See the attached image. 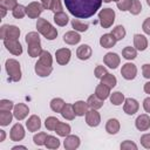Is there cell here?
I'll use <instances>...</instances> for the list:
<instances>
[{
    "label": "cell",
    "mask_w": 150,
    "mask_h": 150,
    "mask_svg": "<svg viewBox=\"0 0 150 150\" xmlns=\"http://www.w3.org/2000/svg\"><path fill=\"white\" fill-rule=\"evenodd\" d=\"M68 12L77 19H88L100 8L103 0H63Z\"/></svg>",
    "instance_id": "6da1fadb"
},
{
    "label": "cell",
    "mask_w": 150,
    "mask_h": 150,
    "mask_svg": "<svg viewBox=\"0 0 150 150\" xmlns=\"http://www.w3.org/2000/svg\"><path fill=\"white\" fill-rule=\"evenodd\" d=\"M26 43H27V52L28 55L30 57H38L40 56V54L42 53V48H41V40H40V35L38 32H29L28 34H26Z\"/></svg>",
    "instance_id": "7a4b0ae2"
},
{
    "label": "cell",
    "mask_w": 150,
    "mask_h": 150,
    "mask_svg": "<svg viewBox=\"0 0 150 150\" xmlns=\"http://www.w3.org/2000/svg\"><path fill=\"white\" fill-rule=\"evenodd\" d=\"M36 28H38V32L41 35H43L47 40H54L57 36L56 28H54V26L49 21H47L46 19H43V18H39L38 19V21H36Z\"/></svg>",
    "instance_id": "3957f363"
},
{
    "label": "cell",
    "mask_w": 150,
    "mask_h": 150,
    "mask_svg": "<svg viewBox=\"0 0 150 150\" xmlns=\"http://www.w3.org/2000/svg\"><path fill=\"white\" fill-rule=\"evenodd\" d=\"M5 68L8 75V81L9 82H19L21 80V67L18 60L15 59H8L6 60Z\"/></svg>",
    "instance_id": "277c9868"
},
{
    "label": "cell",
    "mask_w": 150,
    "mask_h": 150,
    "mask_svg": "<svg viewBox=\"0 0 150 150\" xmlns=\"http://www.w3.org/2000/svg\"><path fill=\"white\" fill-rule=\"evenodd\" d=\"M98 21L103 28H109L115 21V12L112 8H103L98 12Z\"/></svg>",
    "instance_id": "5b68a950"
},
{
    "label": "cell",
    "mask_w": 150,
    "mask_h": 150,
    "mask_svg": "<svg viewBox=\"0 0 150 150\" xmlns=\"http://www.w3.org/2000/svg\"><path fill=\"white\" fill-rule=\"evenodd\" d=\"M20 29L14 25H2L0 28V38L2 40L6 39H19Z\"/></svg>",
    "instance_id": "8992f818"
},
{
    "label": "cell",
    "mask_w": 150,
    "mask_h": 150,
    "mask_svg": "<svg viewBox=\"0 0 150 150\" xmlns=\"http://www.w3.org/2000/svg\"><path fill=\"white\" fill-rule=\"evenodd\" d=\"M42 12H43V7H42L41 2L33 1L26 6V13H27L28 18H30V19H39V16L41 15Z\"/></svg>",
    "instance_id": "52a82bcc"
},
{
    "label": "cell",
    "mask_w": 150,
    "mask_h": 150,
    "mask_svg": "<svg viewBox=\"0 0 150 150\" xmlns=\"http://www.w3.org/2000/svg\"><path fill=\"white\" fill-rule=\"evenodd\" d=\"M121 75L123 79L128 80V81H131L136 77L137 75V67L136 64L131 63V62H127L122 66V69H121Z\"/></svg>",
    "instance_id": "ba28073f"
},
{
    "label": "cell",
    "mask_w": 150,
    "mask_h": 150,
    "mask_svg": "<svg viewBox=\"0 0 150 150\" xmlns=\"http://www.w3.org/2000/svg\"><path fill=\"white\" fill-rule=\"evenodd\" d=\"M4 45H5L6 49L9 53H12L13 55L18 56V55L22 54V46L16 39H6V40H4Z\"/></svg>",
    "instance_id": "9c48e42d"
},
{
    "label": "cell",
    "mask_w": 150,
    "mask_h": 150,
    "mask_svg": "<svg viewBox=\"0 0 150 150\" xmlns=\"http://www.w3.org/2000/svg\"><path fill=\"white\" fill-rule=\"evenodd\" d=\"M70 57H71V52L68 48H60L55 52V59L60 66H66L70 61Z\"/></svg>",
    "instance_id": "30bf717a"
},
{
    "label": "cell",
    "mask_w": 150,
    "mask_h": 150,
    "mask_svg": "<svg viewBox=\"0 0 150 150\" xmlns=\"http://www.w3.org/2000/svg\"><path fill=\"white\" fill-rule=\"evenodd\" d=\"M138 109H139V103L137 102V100L131 98V97H128V98L124 100L123 110L127 115H134L138 111Z\"/></svg>",
    "instance_id": "8fae6325"
},
{
    "label": "cell",
    "mask_w": 150,
    "mask_h": 150,
    "mask_svg": "<svg viewBox=\"0 0 150 150\" xmlns=\"http://www.w3.org/2000/svg\"><path fill=\"white\" fill-rule=\"evenodd\" d=\"M25 128L21 123H15L12 129H11V132H9V137L13 142H19L21 139H23L25 137Z\"/></svg>",
    "instance_id": "7c38bea8"
},
{
    "label": "cell",
    "mask_w": 150,
    "mask_h": 150,
    "mask_svg": "<svg viewBox=\"0 0 150 150\" xmlns=\"http://www.w3.org/2000/svg\"><path fill=\"white\" fill-rule=\"evenodd\" d=\"M103 62H104V64L108 66L109 68L116 69V68L120 66L121 59H120L118 54L112 53V52H109V53H107V54L103 56Z\"/></svg>",
    "instance_id": "4fadbf2b"
},
{
    "label": "cell",
    "mask_w": 150,
    "mask_h": 150,
    "mask_svg": "<svg viewBox=\"0 0 150 150\" xmlns=\"http://www.w3.org/2000/svg\"><path fill=\"white\" fill-rule=\"evenodd\" d=\"M86 123L89 127H97L101 123V115L96 109H90L86 114Z\"/></svg>",
    "instance_id": "5bb4252c"
},
{
    "label": "cell",
    "mask_w": 150,
    "mask_h": 150,
    "mask_svg": "<svg viewBox=\"0 0 150 150\" xmlns=\"http://www.w3.org/2000/svg\"><path fill=\"white\" fill-rule=\"evenodd\" d=\"M28 112H29V108H28V105H26L25 103H18V104H15L14 108H13V115H14V117H15L18 121L25 120V118L27 117Z\"/></svg>",
    "instance_id": "9a60e30c"
},
{
    "label": "cell",
    "mask_w": 150,
    "mask_h": 150,
    "mask_svg": "<svg viewBox=\"0 0 150 150\" xmlns=\"http://www.w3.org/2000/svg\"><path fill=\"white\" fill-rule=\"evenodd\" d=\"M81 144V141H80V137L76 136V135H68L64 137V141H63V146L66 150H75L80 146Z\"/></svg>",
    "instance_id": "2e32d148"
},
{
    "label": "cell",
    "mask_w": 150,
    "mask_h": 150,
    "mask_svg": "<svg viewBox=\"0 0 150 150\" xmlns=\"http://www.w3.org/2000/svg\"><path fill=\"white\" fill-rule=\"evenodd\" d=\"M135 125L137 128V130L139 131H146L150 129V116L148 114H142L139 115L136 121H135Z\"/></svg>",
    "instance_id": "e0dca14e"
},
{
    "label": "cell",
    "mask_w": 150,
    "mask_h": 150,
    "mask_svg": "<svg viewBox=\"0 0 150 150\" xmlns=\"http://www.w3.org/2000/svg\"><path fill=\"white\" fill-rule=\"evenodd\" d=\"M91 54H93L91 47L88 46V45H81V46L77 47V49H76V56H77V59H80V60H82V61L90 59Z\"/></svg>",
    "instance_id": "ac0fdd59"
},
{
    "label": "cell",
    "mask_w": 150,
    "mask_h": 150,
    "mask_svg": "<svg viewBox=\"0 0 150 150\" xmlns=\"http://www.w3.org/2000/svg\"><path fill=\"white\" fill-rule=\"evenodd\" d=\"M26 128L28 129V131H38L40 128H41V120L38 115H32L27 122H26Z\"/></svg>",
    "instance_id": "d6986e66"
},
{
    "label": "cell",
    "mask_w": 150,
    "mask_h": 150,
    "mask_svg": "<svg viewBox=\"0 0 150 150\" xmlns=\"http://www.w3.org/2000/svg\"><path fill=\"white\" fill-rule=\"evenodd\" d=\"M134 46L137 50L143 52L148 48V39L142 34H135L134 35Z\"/></svg>",
    "instance_id": "ffe728a7"
},
{
    "label": "cell",
    "mask_w": 150,
    "mask_h": 150,
    "mask_svg": "<svg viewBox=\"0 0 150 150\" xmlns=\"http://www.w3.org/2000/svg\"><path fill=\"white\" fill-rule=\"evenodd\" d=\"M117 40L115 39V36L111 34V33H107V34H103L101 38H100V45L103 47V48H111L116 45Z\"/></svg>",
    "instance_id": "44dd1931"
},
{
    "label": "cell",
    "mask_w": 150,
    "mask_h": 150,
    "mask_svg": "<svg viewBox=\"0 0 150 150\" xmlns=\"http://www.w3.org/2000/svg\"><path fill=\"white\" fill-rule=\"evenodd\" d=\"M63 41L67 45H77L81 41V36L76 30H69L63 35Z\"/></svg>",
    "instance_id": "7402d4cb"
},
{
    "label": "cell",
    "mask_w": 150,
    "mask_h": 150,
    "mask_svg": "<svg viewBox=\"0 0 150 150\" xmlns=\"http://www.w3.org/2000/svg\"><path fill=\"white\" fill-rule=\"evenodd\" d=\"M34 70H35V73H36L39 76H41V77H47V76H49V75L52 74V71H53V67L45 66V64H42L41 62L38 61V62L35 63Z\"/></svg>",
    "instance_id": "603a6c76"
},
{
    "label": "cell",
    "mask_w": 150,
    "mask_h": 150,
    "mask_svg": "<svg viewBox=\"0 0 150 150\" xmlns=\"http://www.w3.org/2000/svg\"><path fill=\"white\" fill-rule=\"evenodd\" d=\"M120 128H121L120 122L116 118H109L105 123V131L109 135H116L120 131Z\"/></svg>",
    "instance_id": "cb8c5ba5"
},
{
    "label": "cell",
    "mask_w": 150,
    "mask_h": 150,
    "mask_svg": "<svg viewBox=\"0 0 150 150\" xmlns=\"http://www.w3.org/2000/svg\"><path fill=\"white\" fill-rule=\"evenodd\" d=\"M74 111L76 114V116H86L87 111H88V102H84V101H76L74 104Z\"/></svg>",
    "instance_id": "d4e9b609"
},
{
    "label": "cell",
    "mask_w": 150,
    "mask_h": 150,
    "mask_svg": "<svg viewBox=\"0 0 150 150\" xmlns=\"http://www.w3.org/2000/svg\"><path fill=\"white\" fill-rule=\"evenodd\" d=\"M95 95H96L97 97L102 98V100H105V98H108V97L110 96V88L107 87V86L103 84V83H100V84H97L96 88H95Z\"/></svg>",
    "instance_id": "484cf974"
},
{
    "label": "cell",
    "mask_w": 150,
    "mask_h": 150,
    "mask_svg": "<svg viewBox=\"0 0 150 150\" xmlns=\"http://www.w3.org/2000/svg\"><path fill=\"white\" fill-rule=\"evenodd\" d=\"M60 114H61V116H62L64 120H68V121H73V120L75 118V116H76V114H75V111H74L73 104H68V103L64 104V107L62 108V110H61Z\"/></svg>",
    "instance_id": "4316f807"
},
{
    "label": "cell",
    "mask_w": 150,
    "mask_h": 150,
    "mask_svg": "<svg viewBox=\"0 0 150 150\" xmlns=\"http://www.w3.org/2000/svg\"><path fill=\"white\" fill-rule=\"evenodd\" d=\"M87 102H88V105H89L90 109H96V110H97V109H100V108L103 107L104 100H102V98L97 97L95 94H93V95H90V96L88 97Z\"/></svg>",
    "instance_id": "83f0119b"
},
{
    "label": "cell",
    "mask_w": 150,
    "mask_h": 150,
    "mask_svg": "<svg viewBox=\"0 0 150 150\" xmlns=\"http://www.w3.org/2000/svg\"><path fill=\"white\" fill-rule=\"evenodd\" d=\"M55 131L59 136L61 137H66L68 135H70V131H71V128L68 123H63V122H59V124L56 125L55 128Z\"/></svg>",
    "instance_id": "f1b7e54d"
},
{
    "label": "cell",
    "mask_w": 150,
    "mask_h": 150,
    "mask_svg": "<svg viewBox=\"0 0 150 150\" xmlns=\"http://www.w3.org/2000/svg\"><path fill=\"white\" fill-rule=\"evenodd\" d=\"M54 22L60 26L63 27L69 22V18L64 12H59V13H54Z\"/></svg>",
    "instance_id": "f546056e"
},
{
    "label": "cell",
    "mask_w": 150,
    "mask_h": 150,
    "mask_svg": "<svg viewBox=\"0 0 150 150\" xmlns=\"http://www.w3.org/2000/svg\"><path fill=\"white\" fill-rule=\"evenodd\" d=\"M13 117H14L13 112L7 111V110H0V124L2 127L9 125V123L13 120Z\"/></svg>",
    "instance_id": "4dcf8cb0"
},
{
    "label": "cell",
    "mask_w": 150,
    "mask_h": 150,
    "mask_svg": "<svg viewBox=\"0 0 150 150\" xmlns=\"http://www.w3.org/2000/svg\"><path fill=\"white\" fill-rule=\"evenodd\" d=\"M64 101L62 100V98H60V97H55V98H53L52 101H50V103H49V105H50V109L54 111V112H61V110H62V108L64 107Z\"/></svg>",
    "instance_id": "1f68e13d"
},
{
    "label": "cell",
    "mask_w": 150,
    "mask_h": 150,
    "mask_svg": "<svg viewBox=\"0 0 150 150\" xmlns=\"http://www.w3.org/2000/svg\"><path fill=\"white\" fill-rule=\"evenodd\" d=\"M122 56L125 60H134L137 56V49L135 47H130V46L124 47L122 50Z\"/></svg>",
    "instance_id": "d6a6232c"
},
{
    "label": "cell",
    "mask_w": 150,
    "mask_h": 150,
    "mask_svg": "<svg viewBox=\"0 0 150 150\" xmlns=\"http://www.w3.org/2000/svg\"><path fill=\"white\" fill-rule=\"evenodd\" d=\"M101 83H103V84H105L107 87H109L110 89H112V88L116 86V83H117V79H116L112 74L107 73V74L101 79Z\"/></svg>",
    "instance_id": "836d02e7"
},
{
    "label": "cell",
    "mask_w": 150,
    "mask_h": 150,
    "mask_svg": "<svg viewBox=\"0 0 150 150\" xmlns=\"http://www.w3.org/2000/svg\"><path fill=\"white\" fill-rule=\"evenodd\" d=\"M38 61L41 62L42 64L49 66V67H52V64H53V57H52V55H50V53L48 50H42V53L40 54Z\"/></svg>",
    "instance_id": "e575fe53"
},
{
    "label": "cell",
    "mask_w": 150,
    "mask_h": 150,
    "mask_svg": "<svg viewBox=\"0 0 150 150\" xmlns=\"http://www.w3.org/2000/svg\"><path fill=\"white\" fill-rule=\"evenodd\" d=\"M111 34L115 36V39H116L117 41H120V40H123V39L125 38L127 32H125V28H124L122 25H118V26H116L115 28H112Z\"/></svg>",
    "instance_id": "d590c367"
},
{
    "label": "cell",
    "mask_w": 150,
    "mask_h": 150,
    "mask_svg": "<svg viewBox=\"0 0 150 150\" xmlns=\"http://www.w3.org/2000/svg\"><path fill=\"white\" fill-rule=\"evenodd\" d=\"M110 102L114 104V105H121L123 102H124V95L121 93V91H114L112 94H110Z\"/></svg>",
    "instance_id": "8d00e7d4"
},
{
    "label": "cell",
    "mask_w": 150,
    "mask_h": 150,
    "mask_svg": "<svg viewBox=\"0 0 150 150\" xmlns=\"http://www.w3.org/2000/svg\"><path fill=\"white\" fill-rule=\"evenodd\" d=\"M46 148L47 149H57L60 146V139L55 136H49L47 137V141H46Z\"/></svg>",
    "instance_id": "74e56055"
},
{
    "label": "cell",
    "mask_w": 150,
    "mask_h": 150,
    "mask_svg": "<svg viewBox=\"0 0 150 150\" xmlns=\"http://www.w3.org/2000/svg\"><path fill=\"white\" fill-rule=\"evenodd\" d=\"M71 27L76 32H87L89 26H88V23H84V22H81L77 19H74V20H71Z\"/></svg>",
    "instance_id": "f35d334b"
},
{
    "label": "cell",
    "mask_w": 150,
    "mask_h": 150,
    "mask_svg": "<svg viewBox=\"0 0 150 150\" xmlns=\"http://www.w3.org/2000/svg\"><path fill=\"white\" fill-rule=\"evenodd\" d=\"M59 122H60V121H59L56 117L49 116V117H47L46 121H45V127L47 128V130L53 131V130H55V128H56V125L59 124Z\"/></svg>",
    "instance_id": "ab89813d"
},
{
    "label": "cell",
    "mask_w": 150,
    "mask_h": 150,
    "mask_svg": "<svg viewBox=\"0 0 150 150\" xmlns=\"http://www.w3.org/2000/svg\"><path fill=\"white\" fill-rule=\"evenodd\" d=\"M47 137L48 135L46 132H38L34 135L33 137V141H34V144L35 145H45L46 144V141H47Z\"/></svg>",
    "instance_id": "60d3db41"
},
{
    "label": "cell",
    "mask_w": 150,
    "mask_h": 150,
    "mask_svg": "<svg viewBox=\"0 0 150 150\" xmlns=\"http://www.w3.org/2000/svg\"><path fill=\"white\" fill-rule=\"evenodd\" d=\"M12 14L15 19H22L25 15H27L26 13V7L22 6V5H18L13 11H12Z\"/></svg>",
    "instance_id": "b9f144b4"
},
{
    "label": "cell",
    "mask_w": 150,
    "mask_h": 150,
    "mask_svg": "<svg viewBox=\"0 0 150 150\" xmlns=\"http://www.w3.org/2000/svg\"><path fill=\"white\" fill-rule=\"evenodd\" d=\"M129 12H130L132 15H138V14L142 12V4H141V1H139V0H132Z\"/></svg>",
    "instance_id": "7bdbcfd3"
},
{
    "label": "cell",
    "mask_w": 150,
    "mask_h": 150,
    "mask_svg": "<svg viewBox=\"0 0 150 150\" xmlns=\"http://www.w3.org/2000/svg\"><path fill=\"white\" fill-rule=\"evenodd\" d=\"M18 5L19 4L16 0H0V7H4L7 11H9V9L13 11Z\"/></svg>",
    "instance_id": "ee69618b"
},
{
    "label": "cell",
    "mask_w": 150,
    "mask_h": 150,
    "mask_svg": "<svg viewBox=\"0 0 150 150\" xmlns=\"http://www.w3.org/2000/svg\"><path fill=\"white\" fill-rule=\"evenodd\" d=\"M131 1L132 0H118L116 2L117 5V8L122 12H125V11H129L130 9V6H131Z\"/></svg>",
    "instance_id": "f6af8a7d"
},
{
    "label": "cell",
    "mask_w": 150,
    "mask_h": 150,
    "mask_svg": "<svg viewBox=\"0 0 150 150\" xmlns=\"http://www.w3.org/2000/svg\"><path fill=\"white\" fill-rule=\"evenodd\" d=\"M14 108V103L11 101V100H1L0 101V110H7V111H11L12 109Z\"/></svg>",
    "instance_id": "bcb514c9"
},
{
    "label": "cell",
    "mask_w": 150,
    "mask_h": 150,
    "mask_svg": "<svg viewBox=\"0 0 150 150\" xmlns=\"http://www.w3.org/2000/svg\"><path fill=\"white\" fill-rule=\"evenodd\" d=\"M120 148H121L122 150H137L136 143H134L132 141H129V139L122 142L121 145H120Z\"/></svg>",
    "instance_id": "7dc6e473"
},
{
    "label": "cell",
    "mask_w": 150,
    "mask_h": 150,
    "mask_svg": "<svg viewBox=\"0 0 150 150\" xmlns=\"http://www.w3.org/2000/svg\"><path fill=\"white\" fill-rule=\"evenodd\" d=\"M107 73H108V71H107V68H105L104 66H96V68H95V70H94L95 77H96V79H100V80H101Z\"/></svg>",
    "instance_id": "c3c4849f"
},
{
    "label": "cell",
    "mask_w": 150,
    "mask_h": 150,
    "mask_svg": "<svg viewBox=\"0 0 150 150\" xmlns=\"http://www.w3.org/2000/svg\"><path fill=\"white\" fill-rule=\"evenodd\" d=\"M141 144L145 149H150V134H144L141 136Z\"/></svg>",
    "instance_id": "681fc988"
},
{
    "label": "cell",
    "mask_w": 150,
    "mask_h": 150,
    "mask_svg": "<svg viewBox=\"0 0 150 150\" xmlns=\"http://www.w3.org/2000/svg\"><path fill=\"white\" fill-rule=\"evenodd\" d=\"M50 11H53L54 13H59V12H63L62 11V4L60 0H53V4H52V7H50Z\"/></svg>",
    "instance_id": "f907efd6"
},
{
    "label": "cell",
    "mask_w": 150,
    "mask_h": 150,
    "mask_svg": "<svg viewBox=\"0 0 150 150\" xmlns=\"http://www.w3.org/2000/svg\"><path fill=\"white\" fill-rule=\"evenodd\" d=\"M142 74L145 79H150V63H145L142 66Z\"/></svg>",
    "instance_id": "816d5d0a"
},
{
    "label": "cell",
    "mask_w": 150,
    "mask_h": 150,
    "mask_svg": "<svg viewBox=\"0 0 150 150\" xmlns=\"http://www.w3.org/2000/svg\"><path fill=\"white\" fill-rule=\"evenodd\" d=\"M142 29H143V32H144L145 34L150 35V18H146V19L144 20V22H143V25H142Z\"/></svg>",
    "instance_id": "f5cc1de1"
},
{
    "label": "cell",
    "mask_w": 150,
    "mask_h": 150,
    "mask_svg": "<svg viewBox=\"0 0 150 150\" xmlns=\"http://www.w3.org/2000/svg\"><path fill=\"white\" fill-rule=\"evenodd\" d=\"M143 108H144L145 112L150 114V96L149 97H145L143 100Z\"/></svg>",
    "instance_id": "db71d44e"
},
{
    "label": "cell",
    "mask_w": 150,
    "mask_h": 150,
    "mask_svg": "<svg viewBox=\"0 0 150 150\" xmlns=\"http://www.w3.org/2000/svg\"><path fill=\"white\" fill-rule=\"evenodd\" d=\"M52 4H53V0H41V5L43 9H50Z\"/></svg>",
    "instance_id": "11a10c76"
},
{
    "label": "cell",
    "mask_w": 150,
    "mask_h": 150,
    "mask_svg": "<svg viewBox=\"0 0 150 150\" xmlns=\"http://www.w3.org/2000/svg\"><path fill=\"white\" fill-rule=\"evenodd\" d=\"M143 89H144L145 94H149V95H150V81H149V82H146V83H144Z\"/></svg>",
    "instance_id": "9f6ffc18"
},
{
    "label": "cell",
    "mask_w": 150,
    "mask_h": 150,
    "mask_svg": "<svg viewBox=\"0 0 150 150\" xmlns=\"http://www.w3.org/2000/svg\"><path fill=\"white\" fill-rule=\"evenodd\" d=\"M6 138V132L5 130H0V142H4Z\"/></svg>",
    "instance_id": "6f0895ef"
},
{
    "label": "cell",
    "mask_w": 150,
    "mask_h": 150,
    "mask_svg": "<svg viewBox=\"0 0 150 150\" xmlns=\"http://www.w3.org/2000/svg\"><path fill=\"white\" fill-rule=\"evenodd\" d=\"M0 11H1V18H5L7 9H6V8H4V7H0Z\"/></svg>",
    "instance_id": "680465c9"
},
{
    "label": "cell",
    "mask_w": 150,
    "mask_h": 150,
    "mask_svg": "<svg viewBox=\"0 0 150 150\" xmlns=\"http://www.w3.org/2000/svg\"><path fill=\"white\" fill-rule=\"evenodd\" d=\"M16 149H26L25 145H16V146H13L12 150H16Z\"/></svg>",
    "instance_id": "91938a15"
},
{
    "label": "cell",
    "mask_w": 150,
    "mask_h": 150,
    "mask_svg": "<svg viewBox=\"0 0 150 150\" xmlns=\"http://www.w3.org/2000/svg\"><path fill=\"white\" fill-rule=\"evenodd\" d=\"M103 1H104V2H107V4H108V2H111V1H115V2H117V1H118V0H103Z\"/></svg>",
    "instance_id": "94428289"
},
{
    "label": "cell",
    "mask_w": 150,
    "mask_h": 150,
    "mask_svg": "<svg viewBox=\"0 0 150 150\" xmlns=\"http://www.w3.org/2000/svg\"><path fill=\"white\" fill-rule=\"evenodd\" d=\"M146 4H148V6H150V0H146Z\"/></svg>",
    "instance_id": "6125c7cd"
}]
</instances>
